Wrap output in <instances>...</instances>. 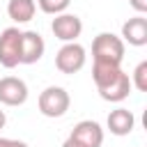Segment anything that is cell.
<instances>
[{
  "label": "cell",
  "instance_id": "cell-1",
  "mask_svg": "<svg viewBox=\"0 0 147 147\" xmlns=\"http://www.w3.org/2000/svg\"><path fill=\"white\" fill-rule=\"evenodd\" d=\"M92 55L94 62H108V64H122L124 60V41L122 37L113 32H99L92 41Z\"/></svg>",
  "mask_w": 147,
  "mask_h": 147
},
{
  "label": "cell",
  "instance_id": "cell-2",
  "mask_svg": "<svg viewBox=\"0 0 147 147\" xmlns=\"http://www.w3.org/2000/svg\"><path fill=\"white\" fill-rule=\"evenodd\" d=\"M37 106H39V113H41L44 117H62V115L69 110V106H71V96H69V92H67L64 87H60V85H48V87L39 94Z\"/></svg>",
  "mask_w": 147,
  "mask_h": 147
},
{
  "label": "cell",
  "instance_id": "cell-3",
  "mask_svg": "<svg viewBox=\"0 0 147 147\" xmlns=\"http://www.w3.org/2000/svg\"><path fill=\"white\" fill-rule=\"evenodd\" d=\"M21 34L18 28H5L0 34V64L5 69H14L21 64Z\"/></svg>",
  "mask_w": 147,
  "mask_h": 147
},
{
  "label": "cell",
  "instance_id": "cell-4",
  "mask_svg": "<svg viewBox=\"0 0 147 147\" xmlns=\"http://www.w3.org/2000/svg\"><path fill=\"white\" fill-rule=\"evenodd\" d=\"M85 48L78 41H67L57 53H55V67L62 74H76L85 67Z\"/></svg>",
  "mask_w": 147,
  "mask_h": 147
},
{
  "label": "cell",
  "instance_id": "cell-5",
  "mask_svg": "<svg viewBox=\"0 0 147 147\" xmlns=\"http://www.w3.org/2000/svg\"><path fill=\"white\" fill-rule=\"evenodd\" d=\"M51 30H53L55 39H60V41H64V44H67V41H76V39L80 37V32H83V21H80L76 14L62 11V14H57V16L53 18Z\"/></svg>",
  "mask_w": 147,
  "mask_h": 147
},
{
  "label": "cell",
  "instance_id": "cell-6",
  "mask_svg": "<svg viewBox=\"0 0 147 147\" xmlns=\"http://www.w3.org/2000/svg\"><path fill=\"white\" fill-rule=\"evenodd\" d=\"M28 101V85L18 76L0 78V103L5 106H23Z\"/></svg>",
  "mask_w": 147,
  "mask_h": 147
},
{
  "label": "cell",
  "instance_id": "cell-7",
  "mask_svg": "<svg viewBox=\"0 0 147 147\" xmlns=\"http://www.w3.org/2000/svg\"><path fill=\"white\" fill-rule=\"evenodd\" d=\"M46 51V44H44V37L34 30H25L21 34V64H34L41 60Z\"/></svg>",
  "mask_w": 147,
  "mask_h": 147
},
{
  "label": "cell",
  "instance_id": "cell-8",
  "mask_svg": "<svg viewBox=\"0 0 147 147\" xmlns=\"http://www.w3.org/2000/svg\"><path fill=\"white\" fill-rule=\"evenodd\" d=\"M69 136H71L74 140H78L80 145H85V147H101V142H103V129H101V124L94 122V119H83V122H78Z\"/></svg>",
  "mask_w": 147,
  "mask_h": 147
},
{
  "label": "cell",
  "instance_id": "cell-9",
  "mask_svg": "<svg viewBox=\"0 0 147 147\" xmlns=\"http://www.w3.org/2000/svg\"><path fill=\"white\" fill-rule=\"evenodd\" d=\"M131 90H133L131 78H129V74H124V71H122L113 83H108L106 87H101V90H96V92H99V96H101L103 101L119 103V101H124V99L131 94Z\"/></svg>",
  "mask_w": 147,
  "mask_h": 147
},
{
  "label": "cell",
  "instance_id": "cell-10",
  "mask_svg": "<svg viewBox=\"0 0 147 147\" xmlns=\"http://www.w3.org/2000/svg\"><path fill=\"white\" fill-rule=\"evenodd\" d=\"M122 41H129L131 46H145L147 44V18L142 14L129 18L122 25Z\"/></svg>",
  "mask_w": 147,
  "mask_h": 147
},
{
  "label": "cell",
  "instance_id": "cell-11",
  "mask_svg": "<svg viewBox=\"0 0 147 147\" xmlns=\"http://www.w3.org/2000/svg\"><path fill=\"white\" fill-rule=\"evenodd\" d=\"M106 124L113 136H129L136 126V117L129 108H115V110H110Z\"/></svg>",
  "mask_w": 147,
  "mask_h": 147
},
{
  "label": "cell",
  "instance_id": "cell-12",
  "mask_svg": "<svg viewBox=\"0 0 147 147\" xmlns=\"http://www.w3.org/2000/svg\"><path fill=\"white\" fill-rule=\"evenodd\" d=\"M37 11V2L34 0H9L7 5V14L14 23H28L34 18Z\"/></svg>",
  "mask_w": 147,
  "mask_h": 147
},
{
  "label": "cell",
  "instance_id": "cell-13",
  "mask_svg": "<svg viewBox=\"0 0 147 147\" xmlns=\"http://www.w3.org/2000/svg\"><path fill=\"white\" fill-rule=\"evenodd\" d=\"M119 74H122V67H119V64L94 62V67H92V78H94L96 90H101V87H106L108 83H113V80H115Z\"/></svg>",
  "mask_w": 147,
  "mask_h": 147
},
{
  "label": "cell",
  "instance_id": "cell-14",
  "mask_svg": "<svg viewBox=\"0 0 147 147\" xmlns=\"http://www.w3.org/2000/svg\"><path fill=\"white\" fill-rule=\"evenodd\" d=\"M37 2H39V9L44 14H53V16L67 11V7L71 5V0H37Z\"/></svg>",
  "mask_w": 147,
  "mask_h": 147
},
{
  "label": "cell",
  "instance_id": "cell-15",
  "mask_svg": "<svg viewBox=\"0 0 147 147\" xmlns=\"http://www.w3.org/2000/svg\"><path fill=\"white\" fill-rule=\"evenodd\" d=\"M131 85H133L138 92H147V60H142V62L133 69Z\"/></svg>",
  "mask_w": 147,
  "mask_h": 147
},
{
  "label": "cell",
  "instance_id": "cell-16",
  "mask_svg": "<svg viewBox=\"0 0 147 147\" xmlns=\"http://www.w3.org/2000/svg\"><path fill=\"white\" fill-rule=\"evenodd\" d=\"M0 147H30L23 140H14V138H0Z\"/></svg>",
  "mask_w": 147,
  "mask_h": 147
},
{
  "label": "cell",
  "instance_id": "cell-17",
  "mask_svg": "<svg viewBox=\"0 0 147 147\" xmlns=\"http://www.w3.org/2000/svg\"><path fill=\"white\" fill-rule=\"evenodd\" d=\"M129 5H131L138 14H145V11H147V0H129Z\"/></svg>",
  "mask_w": 147,
  "mask_h": 147
},
{
  "label": "cell",
  "instance_id": "cell-18",
  "mask_svg": "<svg viewBox=\"0 0 147 147\" xmlns=\"http://www.w3.org/2000/svg\"><path fill=\"white\" fill-rule=\"evenodd\" d=\"M62 147H85V145H80V142H78V140H74V138H71V136H69V138H67V140H64V142H62Z\"/></svg>",
  "mask_w": 147,
  "mask_h": 147
},
{
  "label": "cell",
  "instance_id": "cell-19",
  "mask_svg": "<svg viewBox=\"0 0 147 147\" xmlns=\"http://www.w3.org/2000/svg\"><path fill=\"white\" fill-rule=\"evenodd\" d=\"M5 124H7V115L5 110H0V129H5Z\"/></svg>",
  "mask_w": 147,
  "mask_h": 147
}]
</instances>
